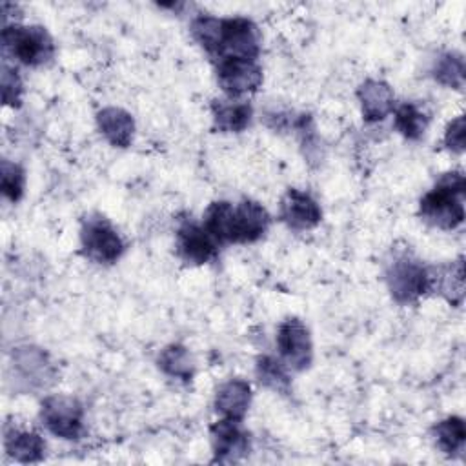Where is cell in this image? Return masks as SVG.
<instances>
[{
	"label": "cell",
	"instance_id": "18",
	"mask_svg": "<svg viewBox=\"0 0 466 466\" xmlns=\"http://www.w3.org/2000/svg\"><path fill=\"white\" fill-rule=\"evenodd\" d=\"M5 450L18 462H36L44 457L46 444L38 433L13 430L5 433Z\"/></svg>",
	"mask_w": 466,
	"mask_h": 466
},
{
	"label": "cell",
	"instance_id": "1",
	"mask_svg": "<svg viewBox=\"0 0 466 466\" xmlns=\"http://www.w3.org/2000/svg\"><path fill=\"white\" fill-rule=\"evenodd\" d=\"M268 226V211L253 200H242L237 206L218 200L209 204L204 215V228L218 244L255 242L266 233Z\"/></svg>",
	"mask_w": 466,
	"mask_h": 466
},
{
	"label": "cell",
	"instance_id": "7",
	"mask_svg": "<svg viewBox=\"0 0 466 466\" xmlns=\"http://www.w3.org/2000/svg\"><path fill=\"white\" fill-rule=\"evenodd\" d=\"M42 420L46 428L62 439H78L82 433L84 408L82 404L66 395H53L42 402Z\"/></svg>",
	"mask_w": 466,
	"mask_h": 466
},
{
	"label": "cell",
	"instance_id": "5",
	"mask_svg": "<svg viewBox=\"0 0 466 466\" xmlns=\"http://www.w3.org/2000/svg\"><path fill=\"white\" fill-rule=\"evenodd\" d=\"M260 51V36L257 25L242 16L222 18L218 44L213 58L222 60L228 56L255 60Z\"/></svg>",
	"mask_w": 466,
	"mask_h": 466
},
{
	"label": "cell",
	"instance_id": "16",
	"mask_svg": "<svg viewBox=\"0 0 466 466\" xmlns=\"http://www.w3.org/2000/svg\"><path fill=\"white\" fill-rule=\"evenodd\" d=\"M211 113H213V122L217 129L226 133H238L249 126L253 109L248 102H237L231 98V100H213Z\"/></svg>",
	"mask_w": 466,
	"mask_h": 466
},
{
	"label": "cell",
	"instance_id": "3",
	"mask_svg": "<svg viewBox=\"0 0 466 466\" xmlns=\"http://www.w3.org/2000/svg\"><path fill=\"white\" fill-rule=\"evenodd\" d=\"M4 51L25 66H40L55 53L49 33L40 25H5L2 31Z\"/></svg>",
	"mask_w": 466,
	"mask_h": 466
},
{
	"label": "cell",
	"instance_id": "13",
	"mask_svg": "<svg viewBox=\"0 0 466 466\" xmlns=\"http://www.w3.org/2000/svg\"><path fill=\"white\" fill-rule=\"evenodd\" d=\"M362 115L368 122H379L393 111V91L382 80H366L357 91Z\"/></svg>",
	"mask_w": 466,
	"mask_h": 466
},
{
	"label": "cell",
	"instance_id": "20",
	"mask_svg": "<svg viewBox=\"0 0 466 466\" xmlns=\"http://www.w3.org/2000/svg\"><path fill=\"white\" fill-rule=\"evenodd\" d=\"M255 373H257V379L262 386L269 388V390H275V391H280V393H289V388H291V380H289V375L284 368V364L271 357V355H262L257 359V366H255Z\"/></svg>",
	"mask_w": 466,
	"mask_h": 466
},
{
	"label": "cell",
	"instance_id": "12",
	"mask_svg": "<svg viewBox=\"0 0 466 466\" xmlns=\"http://www.w3.org/2000/svg\"><path fill=\"white\" fill-rule=\"evenodd\" d=\"M280 218L291 229L302 231L315 228L322 218V211L308 193L291 187L280 200Z\"/></svg>",
	"mask_w": 466,
	"mask_h": 466
},
{
	"label": "cell",
	"instance_id": "4",
	"mask_svg": "<svg viewBox=\"0 0 466 466\" xmlns=\"http://www.w3.org/2000/svg\"><path fill=\"white\" fill-rule=\"evenodd\" d=\"M388 288L391 297L400 302L408 304L422 297L426 291H431V273L424 268L419 260L411 257H397L388 271H386Z\"/></svg>",
	"mask_w": 466,
	"mask_h": 466
},
{
	"label": "cell",
	"instance_id": "10",
	"mask_svg": "<svg viewBox=\"0 0 466 466\" xmlns=\"http://www.w3.org/2000/svg\"><path fill=\"white\" fill-rule=\"evenodd\" d=\"M177 253L187 264H206L218 253V242L191 220L180 224L177 231Z\"/></svg>",
	"mask_w": 466,
	"mask_h": 466
},
{
	"label": "cell",
	"instance_id": "22",
	"mask_svg": "<svg viewBox=\"0 0 466 466\" xmlns=\"http://www.w3.org/2000/svg\"><path fill=\"white\" fill-rule=\"evenodd\" d=\"M431 73L439 84H442L446 87L461 89L464 86V73H466L462 55L455 53V51L441 55L437 58Z\"/></svg>",
	"mask_w": 466,
	"mask_h": 466
},
{
	"label": "cell",
	"instance_id": "11",
	"mask_svg": "<svg viewBox=\"0 0 466 466\" xmlns=\"http://www.w3.org/2000/svg\"><path fill=\"white\" fill-rule=\"evenodd\" d=\"M211 444L218 462H235L249 450L248 433L240 428V420L233 419H220L211 426Z\"/></svg>",
	"mask_w": 466,
	"mask_h": 466
},
{
	"label": "cell",
	"instance_id": "25",
	"mask_svg": "<svg viewBox=\"0 0 466 466\" xmlns=\"http://www.w3.org/2000/svg\"><path fill=\"white\" fill-rule=\"evenodd\" d=\"M20 93H22V82L16 69H11L4 66L2 69V96L7 106L16 107L20 104Z\"/></svg>",
	"mask_w": 466,
	"mask_h": 466
},
{
	"label": "cell",
	"instance_id": "14",
	"mask_svg": "<svg viewBox=\"0 0 466 466\" xmlns=\"http://www.w3.org/2000/svg\"><path fill=\"white\" fill-rule=\"evenodd\" d=\"M251 400V388L242 379L224 382L215 397V408L224 419L242 420Z\"/></svg>",
	"mask_w": 466,
	"mask_h": 466
},
{
	"label": "cell",
	"instance_id": "21",
	"mask_svg": "<svg viewBox=\"0 0 466 466\" xmlns=\"http://www.w3.org/2000/svg\"><path fill=\"white\" fill-rule=\"evenodd\" d=\"M158 366L169 377L189 380L193 377V362L189 351L180 344L166 346L158 355Z\"/></svg>",
	"mask_w": 466,
	"mask_h": 466
},
{
	"label": "cell",
	"instance_id": "24",
	"mask_svg": "<svg viewBox=\"0 0 466 466\" xmlns=\"http://www.w3.org/2000/svg\"><path fill=\"white\" fill-rule=\"evenodd\" d=\"M24 169L9 160H2V191L11 200L16 202L24 193Z\"/></svg>",
	"mask_w": 466,
	"mask_h": 466
},
{
	"label": "cell",
	"instance_id": "23",
	"mask_svg": "<svg viewBox=\"0 0 466 466\" xmlns=\"http://www.w3.org/2000/svg\"><path fill=\"white\" fill-rule=\"evenodd\" d=\"M395 127L410 140H419L428 127V115L415 104L406 102L395 111Z\"/></svg>",
	"mask_w": 466,
	"mask_h": 466
},
{
	"label": "cell",
	"instance_id": "8",
	"mask_svg": "<svg viewBox=\"0 0 466 466\" xmlns=\"http://www.w3.org/2000/svg\"><path fill=\"white\" fill-rule=\"evenodd\" d=\"M217 78L229 98L257 91L262 82V69L255 60L228 56L217 62Z\"/></svg>",
	"mask_w": 466,
	"mask_h": 466
},
{
	"label": "cell",
	"instance_id": "19",
	"mask_svg": "<svg viewBox=\"0 0 466 466\" xmlns=\"http://www.w3.org/2000/svg\"><path fill=\"white\" fill-rule=\"evenodd\" d=\"M433 435H435L437 446L444 453H448V455L462 453L464 442H466V428H464V420L461 417H448V419L437 422L433 428Z\"/></svg>",
	"mask_w": 466,
	"mask_h": 466
},
{
	"label": "cell",
	"instance_id": "17",
	"mask_svg": "<svg viewBox=\"0 0 466 466\" xmlns=\"http://www.w3.org/2000/svg\"><path fill=\"white\" fill-rule=\"evenodd\" d=\"M431 273V289H437L441 295L448 299L453 306L461 304L464 297V264L462 258L451 262L450 266H442L437 269H430Z\"/></svg>",
	"mask_w": 466,
	"mask_h": 466
},
{
	"label": "cell",
	"instance_id": "9",
	"mask_svg": "<svg viewBox=\"0 0 466 466\" xmlns=\"http://www.w3.org/2000/svg\"><path fill=\"white\" fill-rule=\"evenodd\" d=\"M277 346L293 370L302 371L311 364V339L308 328L295 317L280 322L277 331Z\"/></svg>",
	"mask_w": 466,
	"mask_h": 466
},
{
	"label": "cell",
	"instance_id": "26",
	"mask_svg": "<svg viewBox=\"0 0 466 466\" xmlns=\"http://www.w3.org/2000/svg\"><path fill=\"white\" fill-rule=\"evenodd\" d=\"M444 144L455 151V153H462L464 151V116H457L453 118L444 133Z\"/></svg>",
	"mask_w": 466,
	"mask_h": 466
},
{
	"label": "cell",
	"instance_id": "6",
	"mask_svg": "<svg viewBox=\"0 0 466 466\" xmlns=\"http://www.w3.org/2000/svg\"><path fill=\"white\" fill-rule=\"evenodd\" d=\"M84 255L98 264H113L124 253V242L104 217H89L80 229Z\"/></svg>",
	"mask_w": 466,
	"mask_h": 466
},
{
	"label": "cell",
	"instance_id": "15",
	"mask_svg": "<svg viewBox=\"0 0 466 466\" xmlns=\"http://www.w3.org/2000/svg\"><path fill=\"white\" fill-rule=\"evenodd\" d=\"M98 129L107 138L109 144L118 147H127L133 140L135 122L133 116L120 107H104L96 115Z\"/></svg>",
	"mask_w": 466,
	"mask_h": 466
},
{
	"label": "cell",
	"instance_id": "2",
	"mask_svg": "<svg viewBox=\"0 0 466 466\" xmlns=\"http://www.w3.org/2000/svg\"><path fill=\"white\" fill-rule=\"evenodd\" d=\"M464 175L446 173L420 198V217L435 228L455 229L464 220Z\"/></svg>",
	"mask_w": 466,
	"mask_h": 466
}]
</instances>
